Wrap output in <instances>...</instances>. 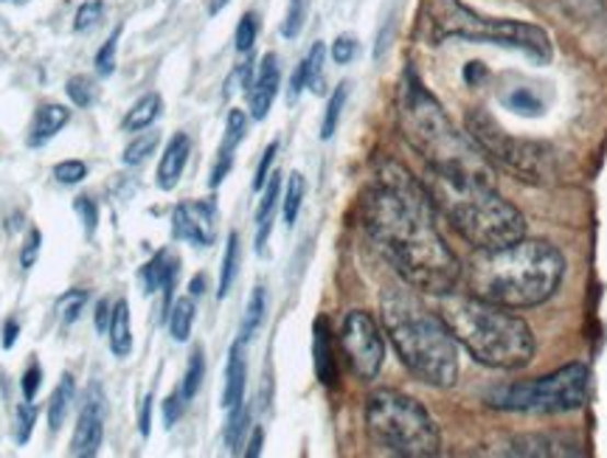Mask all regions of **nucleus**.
I'll use <instances>...</instances> for the list:
<instances>
[{
    "instance_id": "obj_32",
    "label": "nucleus",
    "mask_w": 607,
    "mask_h": 458,
    "mask_svg": "<svg viewBox=\"0 0 607 458\" xmlns=\"http://www.w3.org/2000/svg\"><path fill=\"white\" fill-rule=\"evenodd\" d=\"M304 192H307V181H304L301 172H293L287 178V192L282 197V206H285V226L293 228L298 220V211H301Z\"/></svg>"
},
{
    "instance_id": "obj_14",
    "label": "nucleus",
    "mask_w": 607,
    "mask_h": 458,
    "mask_svg": "<svg viewBox=\"0 0 607 458\" xmlns=\"http://www.w3.org/2000/svg\"><path fill=\"white\" fill-rule=\"evenodd\" d=\"M497 456H582L580 442L565 439V436H551V433H529V436H515L497 445Z\"/></svg>"
},
{
    "instance_id": "obj_39",
    "label": "nucleus",
    "mask_w": 607,
    "mask_h": 458,
    "mask_svg": "<svg viewBox=\"0 0 607 458\" xmlns=\"http://www.w3.org/2000/svg\"><path fill=\"white\" fill-rule=\"evenodd\" d=\"M504 102L509 111L524 113V116H540V113H543V104H540V99H537L531 91H526V88H515V91H512Z\"/></svg>"
},
{
    "instance_id": "obj_47",
    "label": "nucleus",
    "mask_w": 607,
    "mask_h": 458,
    "mask_svg": "<svg viewBox=\"0 0 607 458\" xmlns=\"http://www.w3.org/2000/svg\"><path fill=\"white\" fill-rule=\"evenodd\" d=\"M276 152H278V141H273L271 147L265 149V156H262V161H259L256 178H253V188H256V192H262V188H265L267 178H271L273 161H276Z\"/></svg>"
},
{
    "instance_id": "obj_30",
    "label": "nucleus",
    "mask_w": 607,
    "mask_h": 458,
    "mask_svg": "<svg viewBox=\"0 0 607 458\" xmlns=\"http://www.w3.org/2000/svg\"><path fill=\"white\" fill-rule=\"evenodd\" d=\"M346 99H350V84L343 82L337 84L335 91H332L330 102H327V113H323V124H321V138L323 141H330L335 136L337 124H341V113L346 107Z\"/></svg>"
},
{
    "instance_id": "obj_24",
    "label": "nucleus",
    "mask_w": 607,
    "mask_h": 458,
    "mask_svg": "<svg viewBox=\"0 0 607 458\" xmlns=\"http://www.w3.org/2000/svg\"><path fill=\"white\" fill-rule=\"evenodd\" d=\"M161 111L163 99L158 96V93H147V96H141L129 107V113L124 116V129H127V133H141V129L152 127V124L158 122Z\"/></svg>"
},
{
    "instance_id": "obj_23",
    "label": "nucleus",
    "mask_w": 607,
    "mask_h": 458,
    "mask_svg": "<svg viewBox=\"0 0 607 458\" xmlns=\"http://www.w3.org/2000/svg\"><path fill=\"white\" fill-rule=\"evenodd\" d=\"M107 343H111V352L116 357H129V352H133V323H129V304L124 298L113 304Z\"/></svg>"
},
{
    "instance_id": "obj_11",
    "label": "nucleus",
    "mask_w": 607,
    "mask_h": 458,
    "mask_svg": "<svg viewBox=\"0 0 607 458\" xmlns=\"http://www.w3.org/2000/svg\"><path fill=\"white\" fill-rule=\"evenodd\" d=\"M341 346L352 371L363 382L377 380L382 363H386V341H382V332L375 318L363 310H352L350 316L343 318Z\"/></svg>"
},
{
    "instance_id": "obj_5",
    "label": "nucleus",
    "mask_w": 607,
    "mask_h": 458,
    "mask_svg": "<svg viewBox=\"0 0 607 458\" xmlns=\"http://www.w3.org/2000/svg\"><path fill=\"white\" fill-rule=\"evenodd\" d=\"M442 318L456 343L467 348L472 360L501 371L529 366L535 357V335L520 316H512L501 304L476 296H442Z\"/></svg>"
},
{
    "instance_id": "obj_56",
    "label": "nucleus",
    "mask_w": 607,
    "mask_h": 458,
    "mask_svg": "<svg viewBox=\"0 0 607 458\" xmlns=\"http://www.w3.org/2000/svg\"><path fill=\"white\" fill-rule=\"evenodd\" d=\"M203 287H206V276H194L188 290H192V296H203Z\"/></svg>"
},
{
    "instance_id": "obj_13",
    "label": "nucleus",
    "mask_w": 607,
    "mask_h": 458,
    "mask_svg": "<svg viewBox=\"0 0 607 458\" xmlns=\"http://www.w3.org/2000/svg\"><path fill=\"white\" fill-rule=\"evenodd\" d=\"M104 420H107V411H104L102 386H99V382H91L88 394H84L82 411H79L77 427H73L71 456L77 458L96 456L104 439Z\"/></svg>"
},
{
    "instance_id": "obj_3",
    "label": "nucleus",
    "mask_w": 607,
    "mask_h": 458,
    "mask_svg": "<svg viewBox=\"0 0 607 458\" xmlns=\"http://www.w3.org/2000/svg\"><path fill=\"white\" fill-rule=\"evenodd\" d=\"M386 332L416 380L450 388L459 380V348L445 318L431 312L411 285H388L380 298Z\"/></svg>"
},
{
    "instance_id": "obj_10",
    "label": "nucleus",
    "mask_w": 607,
    "mask_h": 458,
    "mask_svg": "<svg viewBox=\"0 0 607 458\" xmlns=\"http://www.w3.org/2000/svg\"><path fill=\"white\" fill-rule=\"evenodd\" d=\"M588 366L571 363L565 368H557L554 375L495 388V391L486 394V402L492 408H497V411L569 413L585 405V400H588Z\"/></svg>"
},
{
    "instance_id": "obj_33",
    "label": "nucleus",
    "mask_w": 607,
    "mask_h": 458,
    "mask_svg": "<svg viewBox=\"0 0 607 458\" xmlns=\"http://www.w3.org/2000/svg\"><path fill=\"white\" fill-rule=\"evenodd\" d=\"M88 301H91V293L79 290V287H73V290L62 293V298H59V301H57L59 321H62L65 327H71V323H77L79 318H82V312H84V307H88Z\"/></svg>"
},
{
    "instance_id": "obj_48",
    "label": "nucleus",
    "mask_w": 607,
    "mask_h": 458,
    "mask_svg": "<svg viewBox=\"0 0 607 458\" xmlns=\"http://www.w3.org/2000/svg\"><path fill=\"white\" fill-rule=\"evenodd\" d=\"M357 54V39L355 37H337L332 43V59L335 65H350Z\"/></svg>"
},
{
    "instance_id": "obj_36",
    "label": "nucleus",
    "mask_w": 607,
    "mask_h": 458,
    "mask_svg": "<svg viewBox=\"0 0 607 458\" xmlns=\"http://www.w3.org/2000/svg\"><path fill=\"white\" fill-rule=\"evenodd\" d=\"M65 93L71 99L77 107L88 111L93 102H96V82L91 77H71L68 84H65Z\"/></svg>"
},
{
    "instance_id": "obj_29",
    "label": "nucleus",
    "mask_w": 607,
    "mask_h": 458,
    "mask_svg": "<svg viewBox=\"0 0 607 458\" xmlns=\"http://www.w3.org/2000/svg\"><path fill=\"white\" fill-rule=\"evenodd\" d=\"M248 425H251V408L245 405V400L240 405H233L231 413H228L226 422V447L231 453H240L242 439H245Z\"/></svg>"
},
{
    "instance_id": "obj_7",
    "label": "nucleus",
    "mask_w": 607,
    "mask_h": 458,
    "mask_svg": "<svg viewBox=\"0 0 607 458\" xmlns=\"http://www.w3.org/2000/svg\"><path fill=\"white\" fill-rule=\"evenodd\" d=\"M366 425L371 439L394 456L431 458L442 450V433L425 405L391 388L368 397Z\"/></svg>"
},
{
    "instance_id": "obj_57",
    "label": "nucleus",
    "mask_w": 607,
    "mask_h": 458,
    "mask_svg": "<svg viewBox=\"0 0 607 458\" xmlns=\"http://www.w3.org/2000/svg\"><path fill=\"white\" fill-rule=\"evenodd\" d=\"M226 7H228V0H208V14L214 18V14H220Z\"/></svg>"
},
{
    "instance_id": "obj_34",
    "label": "nucleus",
    "mask_w": 607,
    "mask_h": 458,
    "mask_svg": "<svg viewBox=\"0 0 607 458\" xmlns=\"http://www.w3.org/2000/svg\"><path fill=\"white\" fill-rule=\"evenodd\" d=\"M158 144H161V136H158V133H141V136H136L127 144L122 161L127 163V167H138V163H144L152 152H156Z\"/></svg>"
},
{
    "instance_id": "obj_20",
    "label": "nucleus",
    "mask_w": 607,
    "mask_h": 458,
    "mask_svg": "<svg viewBox=\"0 0 607 458\" xmlns=\"http://www.w3.org/2000/svg\"><path fill=\"white\" fill-rule=\"evenodd\" d=\"M245 380H248V363H245V343L237 341L228 352L226 363V388H222V408L231 411L233 405H240L245 400Z\"/></svg>"
},
{
    "instance_id": "obj_42",
    "label": "nucleus",
    "mask_w": 607,
    "mask_h": 458,
    "mask_svg": "<svg viewBox=\"0 0 607 458\" xmlns=\"http://www.w3.org/2000/svg\"><path fill=\"white\" fill-rule=\"evenodd\" d=\"M104 20V3L102 0H88V3H82L77 12V18H73V28L77 32H91V28H96L99 23Z\"/></svg>"
},
{
    "instance_id": "obj_43",
    "label": "nucleus",
    "mask_w": 607,
    "mask_h": 458,
    "mask_svg": "<svg viewBox=\"0 0 607 458\" xmlns=\"http://www.w3.org/2000/svg\"><path fill=\"white\" fill-rule=\"evenodd\" d=\"M256 34H259L256 14H253V12L242 14L240 26H237V37H233V43H237V51H240V54L251 51L253 43H256Z\"/></svg>"
},
{
    "instance_id": "obj_16",
    "label": "nucleus",
    "mask_w": 607,
    "mask_h": 458,
    "mask_svg": "<svg viewBox=\"0 0 607 458\" xmlns=\"http://www.w3.org/2000/svg\"><path fill=\"white\" fill-rule=\"evenodd\" d=\"M245 129H248L245 113H242V111L228 113L226 138H222L220 152H217V163H214V169H211V178H208V186H211V188L220 186V183L228 178V172H231L233 152H237V147H240L242 138H245Z\"/></svg>"
},
{
    "instance_id": "obj_49",
    "label": "nucleus",
    "mask_w": 607,
    "mask_h": 458,
    "mask_svg": "<svg viewBox=\"0 0 607 458\" xmlns=\"http://www.w3.org/2000/svg\"><path fill=\"white\" fill-rule=\"evenodd\" d=\"M183 408H186V400H183L181 391H175V394H169L167 400H163V422H167V427H172L181 420Z\"/></svg>"
},
{
    "instance_id": "obj_12",
    "label": "nucleus",
    "mask_w": 607,
    "mask_h": 458,
    "mask_svg": "<svg viewBox=\"0 0 607 458\" xmlns=\"http://www.w3.org/2000/svg\"><path fill=\"white\" fill-rule=\"evenodd\" d=\"M172 237L194 248H208L217 239V203L188 201L172 211Z\"/></svg>"
},
{
    "instance_id": "obj_26",
    "label": "nucleus",
    "mask_w": 607,
    "mask_h": 458,
    "mask_svg": "<svg viewBox=\"0 0 607 458\" xmlns=\"http://www.w3.org/2000/svg\"><path fill=\"white\" fill-rule=\"evenodd\" d=\"M265 316H267V293H265V287H256V290L251 293V301H248V307H245V316H242V327H240L242 343L253 341V335L259 332V327L265 323Z\"/></svg>"
},
{
    "instance_id": "obj_50",
    "label": "nucleus",
    "mask_w": 607,
    "mask_h": 458,
    "mask_svg": "<svg viewBox=\"0 0 607 458\" xmlns=\"http://www.w3.org/2000/svg\"><path fill=\"white\" fill-rule=\"evenodd\" d=\"M111 316H113V304L107 301V298H102V301L96 304V330L102 332V335H107V327H111Z\"/></svg>"
},
{
    "instance_id": "obj_41",
    "label": "nucleus",
    "mask_w": 607,
    "mask_h": 458,
    "mask_svg": "<svg viewBox=\"0 0 607 458\" xmlns=\"http://www.w3.org/2000/svg\"><path fill=\"white\" fill-rule=\"evenodd\" d=\"M73 211H77L79 222H82L84 228V237H93L99 228V206L93 197H88V194H79L77 201H73Z\"/></svg>"
},
{
    "instance_id": "obj_51",
    "label": "nucleus",
    "mask_w": 607,
    "mask_h": 458,
    "mask_svg": "<svg viewBox=\"0 0 607 458\" xmlns=\"http://www.w3.org/2000/svg\"><path fill=\"white\" fill-rule=\"evenodd\" d=\"M304 88H307V68H304V62L298 65L296 68V73H293V79H290V102H296L298 96H301V91Z\"/></svg>"
},
{
    "instance_id": "obj_1",
    "label": "nucleus",
    "mask_w": 607,
    "mask_h": 458,
    "mask_svg": "<svg viewBox=\"0 0 607 458\" xmlns=\"http://www.w3.org/2000/svg\"><path fill=\"white\" fill-rule=\"evenodd\" d=\"M360 217L377 251L405 285L431 296H445L459 285L461 262L433 222L431 194L402 163L386 161L377 169L363 194Z\"/></svg>"
},
{
    "instance_id": "obj_44",
    "label": "nucleus",
    "mask_w": 607,
    "mask_h": 458,
    "mask_svg": "<svg viewBox=\"0 0 607 458\" xmlns=\"http://www.w3.org/2000/svg\"><path fill=\"white\" fill-rule=\"evenodd\" d=\"M54 178H57V183H62V186H77V183H82L84 178H88V163L82 161H62L54 167Z\"/></svg>"
},
{
    "instance_id": "obj_6",
    "label": "nucleus",
    "mask_w": 607,
    "mask_h": 458,
    "mask_svg": "<svg viewBox=\"0 0 607 458\" xmlns=\"http://www.w3.org/2000/svg\"><path fill=\"white\" fill-rule=\"evenodd\" d=\"M425 188L433 208H439L476 251L509 245L526 233L524 214L501 197L495 183L427 172Z\"/></svg>"
},
{
    "instance_id": "obj_53",
    "label": "nucleus",
    "mask_w": 607,
    "mask_h": 458,
    "mask_svg": "<svg viewBox=\"0 0 607 458\" xmlns=\"http://www.w3.org/2000/svg\"><path fill=\"white\" fill-rule=\"evenodd\" d=\"M18 335H20L18 318H7V323H3V348H12L14 343H18Z\"/></svg>"
},
{
    "instance_id": "obj_45",
    "label": "nucleus",
    "mask_w": 607,
    "mask_h": 458,
    "mask_svg": "<svg viewBox=\"0 0 607 458\" xmlns=\"http://www.w3.org/2000/svg\"><path fill=\"white\" fill-rule=\"evenodd\" d=\"M39 248H43V233H39V228H28L23 248H20V267L23 271H32L34 262L39 259Z\"/></svg>"
},
{
    "instance_id": "obj_19",
    "label": "nucleus",
    "mask_w": 607,
    "mask_h": 458,
    "mask_svg": "<svg viewBox=\"0 0 607 458\" xmlns=\"http://www.w3.org/2000/svg\"><path fill=\"white\" fill-rule=\"evenodd\" d=\"M71 122V111L65 104H43L37 113H34L32 129H28L26 144L32 149L46 147L51 138H57V133H62L65 124Z\"/></svg>"
},
{
    "instance_id": "obj_25",
    "label": "nucleus",
    "mask_w": 607,
    "mask_h": 458,
    "mask_svg": "<svg viewBox=\"0 0 607 458\" xmlns=\"http://www.w3.org/2000/svg\"><path fill=\"white\" fill-rule=\"evenodd\" d=\"M73 394H77V382H73L71 375H62L59 386L54 388L51 400H48V427H51V433H57L68 420Z\"/></svg>"
},
{
    "instance_id": "obj_54",
    "label": "nucleus",
    "mask_w": 607,
    "mask_h": 458,
    "mask_svg": "<svg viewBox=\"0 0 607 458\" xmlns=\"http://www.w3.org/2000/svg\"><path fill=\"white\" fill-rule=\"evenodd\" d=\"M262 445H265V431H262V427H256V431H253V436H251V442H248L245 456L256 458L259 453H262Z\"/></svg>"
},
{
    "instance_id": "obj_18",
    "label": "nucleus",
    "mask_w": 607,
    "mask_h": 458,
    "mask_svg": "<svg viewBox=\"0 0 607 458\" xmlns=\"http://www.w3.org/2000/svg\"><path fill=\"white\" fill-rule=\"evenodd\" d=\"M312 357H316V375L323 386L337 382V360L335 346H332V330L327 318H316L312 323Z\"/></svg>"
},
{
    "instance_id": "obj_17",
    "label": "nucleus",
    "mask_w": 607,
    "mask_h": 458,
    "mask_svg": "<svg viewBox=\"0 0 607 458\" xmlns=\"http://www.w3.org/2000/svg\"><path fill=\"white\" fill-rule=\"evenodd\" d=\"M188 156H192V138H188L186 133H177V136L167 144L161 163H158V186H161L163 192H172V188L181 183Z\"/></svg>"
},
{
    "instance_id": "obj_38",
    "label": "nucleus",
    "mask_w": 607,
    "mask_h": 458,
    "mask_svg": "<svg viewBox=\"0 0 607 458\" xmlns=\"http://www.w3.org/2000/svg\"><path fill=\"white\" fill-rule=\"evenodd\" d=\"M34 422H37V408H34L32 400H23L14 411V442L18 445H26L32 439Z\"/></svg>"
},
{
    "instance_id": "obj_4",
    "label": "nucleus",
    "mask_w": 607,
    "mask_h": 458,
    "mask_svg": "<svg viewBox=\"0 0 607 458\" xmlns=\"http://www.w3.org/2000/svg\"><path fill=\"white\" fill-rule=\"evenodd\" d=\"M402 136L427 163V172L445 178H476V181L495 183V167L470 138L459 133L436 96L427 91L411 68L405 71L400 99Z\"/></svg>"
},
{
    "instance_id": "obj_31",
    "label": "nucleus",
    "mask_w": 607,
    "mask_h": 458,
    "mask_svg": "<svg viewBox=\"0 0 607 458\" xmlns=\"http://www.w3.org/2000/svg\"><path fill=\"white\" fill-rule=\"evenodd\" d=\"M203 380H206V355H203V348L197 346L192 352V357H188V366H186V375H183V386H181V394L183 400H194L197 397V391H201Z\"/></svg>"
},
{
    "instance_id": "obj_15",
    "label": "nucleus",
    "mask_w": 607,
    "mask_h": 458,
    "mask_svg": "<svg viewBox=\"0 0 607 458\" xmlns=\"http://www.w3.org/2000/svg\"><path fill=\"white\" fill-rule=\"evenodd\" d=\"M278 84H282V71H278V57L276 54H265L262 62H259L256 79L248 88V107H251V118L262 122V118L271 113L273 99L278 93Z\"/></svg>"
},
{
    "instance_id": "obj_55",
    "label": "nucleus",
    "mask_w": 607,
    "mask_h": 458,
    "mask_svg": "<svg viewBox=\"0 0 607 458\" xmlns=\"http://www.w3.org/2000/svg\"><path fill=\"white\" fill-rule=\"evenodd\" d=\"M465 77L470 79V82H472V79H481V77H484V65H481V62H470V65H467Z\"/></svg>"
},
{
    "instance_id": "obj_52",
    "label": "nucleus",
    "mask_w": 607,
    "mask_h": 458,
    "mask_svg": "<svg viewBox=\"0 0 607 458\" xmlns=\"http://www.w3.org/2000/svg\"><path fill=\"white\" fill-rule=\"evenodd\" d=\"M138 427H141V436L147 439L149 431H152V394L141 402V416H138Z\"/></svg>"
},
{
    "instance_id": "obj_21",
    "label": "nucleus",
    "mask_w": 607,
    "mask_h": 458,
    "mask_svg": "<svg viewBox=\"0 0 607 458\" xmlns=\"http://www.w3.org/2000/svg\"><path fill=\"white\" fill-rule=\"evenodd\" d=\"M262 192L265 194H262V201H259L256 208V253H265L267 239H271L273 217H276V206L278 201H282V174L273 172Z\"/></svg>"
},
{
    "instance_id": "obj_37",
    "label": "nucleus",
    "mask_w": 607,
    "mask_h": 458,
    "mask_svg": "<svg viewBox=\"0 0 607 458\" xmlns=\"http://www.w3.org/2000/svg\"><path fill=\"white\" fill-rule=\"evenodd\" d=\"M307 14H310V0H290L287 3L285 23H282V37L296 39L301 34L304 23H307Z\"/></svg>"
},
{
    "instance_id": "obj_8",
    "label": "nucleus",
    "mask_w": 607,
    "mask_h": 458,
    "mask_svg": "<svg viewBox=\"0 0 607 458\" xmlns=\"http://www.w3.org/2000/svg\"><path fill=\"white\" fill-rule=\"evenodd\" d=\"M431 26L436 39H470V43H492V46L515 48L531 59L549 62L551 39L540 26L520 20H495L467 9L461 0H433Z\"/></svg>"
},
{
    "instance_id": "obj_22",
    "label": "nucleus",
    "mask_w": 607,
    "mask_h": 458,
    "mask_svg": "<svg viewBox=\"0 0 607 458\" xmlns=\"http://www.w3.org/2000/svg\"><path fill=\"white\" fill-rule=\"evenodd\" d=\"M177 256H172L169 251H158L156 256L149 259L147 265L141 267V273H138V278H141V287L147 296H152V293L163 290L167 285H172V282H177Z\"/></svg>"
},
{
    "instance_id": "obj_28",
    "label": "nucleus",
    "mask_w": 607,
    "mask_h": 458,
    "mask_svg": "<svg viewBox=\"0 0 607 458\" xmlns=\"http://www.w3.org/2000/svg\"><path fill=\"white\" fill-rule=\"evenodd\" d=\"M240 273V233H228L226 256H222L220 267V287H217V296L226 298L233 287V278Z\"/></svg>"
},
{
    "instance_id": "obj_46",
    "label": "nucleus",
    "mask_w": 607,
    "mask_h": 458,
    "mask_svg": "<svg viewBox=\"0 0 607 458\" xmlns=\"http://www.w3.org/2000/svg\"><path fill=\"white\" fill-rule=\"evenodd\" d=\"M39 386H43V366L37 360L28 363V368L23 371V380H20V388H23V400H32L37 397Z\"/></svg>"
},
{
    "instance_id": "obj_35",
    "label": "nucleus",
    "mask_w": 607,
    "mask_h": 458,
    "mask_svg": "<svg viewBox=\"0 0 607 458\" xmlns=\"http://www.w3.org/2000/svg\"><path fill=\"white\" fill-rule=\"evenodd\" d=\"M323 59H327V46L316 43L304 59V68H307V88L312 93H323Z\"/></svg>"
},
{
    "instance_id": "obj_27",
    "label": "nucleus",
    "mask_w": 607,
    "mask_h": 458,
    "mask_svg": "<svg viewBox=\"0 0 607 458\" xmlns=\"http://www.w3.org/2000/svg\"><path fill=\"white\" fill-rule=\"evenodd\" d=\"M194 327V301L192 298H177L169 310V332L177 343H186L192 337Z\"/></svg>"
},
{
    "instance_id": "obj_40",
    "label": "nucleus",
    "mask_w": 607,
    "mask_h": 458,
    "mask_svg": "<svg viewBox=\"0 0 607 458\" xmlns=\"http://www.w3.org/2000/svg\"><path fill=\"white\" fill-rule=\"evenodd\" d=\"M118 37H122V26L107 37L102 48L96 54V71L99 77H113L116 73V54H118Z\"/></svg>"
},
{
    "instance_id": "obj_9",
    "label": "nucleus",
    "mask_w": 607,
    "mask_h": 458,
    "mask_svg": "<svg viewBox=\"0 0 607 458\" xmlns=\"http://www.w3.org/2000/svg\"><path fill=\"white\" fill-rule=\"evenodd\" d=\"M465 122L470 138L479 144L481 152L490 158L492 167L506 169L509 174H515L517 181L537 183V186L554 181L557 158L549 144L509 136L484 107L467 111Z\"/></svg>"
},
{
    "instance_id": "obj_2",
    "label": "nucleus",
    "mask_w": 607,
    "mask_h": 458,
    "mask_svg": "<svg viewBox=\"0 0 607 458\" xmlns=\"http://www.w3.org/2000/svg\"><path fill=\"white\" fill-rule=\"evenodd\" d=\"M565 276V256L540 239H515L509 245L476 251L467 262L470 296L501 304L506 310H529L549 301Z\"/></svg>"
}]
</instances>
